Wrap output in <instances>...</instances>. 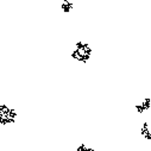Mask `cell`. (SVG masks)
<instances>
[{
  "label": "cell",
  "mask_w": 151,
  "mask_h": 151,
  "mask_svg": "<svg viewBox=\"0 0 151 151\" xmlns=\"http://www.w3.org/2000/svg\"><path fill=\"white\" fill-rule=\"evenodd\" d=\"M92 57H93V48L89 43L85 41H78L70 52V58L81 64H87L92 60Z\"/></svg>",
  "instance_id": "obj_1"
},
{
  "label": "cell",
  "mask_w": 151,
  "mask_h": 151,
  "mask_svg": "<svg viewBox=\"0 0 151 151\" xmlns=\"http://www.w3.org/2000/svg\"><path fill=\"white\" fill-rule=\"evenodd\" d=\"M133 108H134V111H136L137 113H139V114H143V113L150 111V109H151V98H145V99H143L140 102L136 104V105L133 106Z\"/></svg>",
  "instance_id": "obj_3"
},
{
  "label": "cell",
  "mask_w": 151,
  "mask_h": 151,
  "mask_svg": "<svg viewBox=\"0 0 151 151\" xmlns=\"http://www.w3.org/2000/svg\"><path fill=\"white\" fill-rule=\"evenodd\" d=\"M61 10L64 14L70 13L74 10V1L73 0H68V1H61Z\"/></svg>",
  "instance_id": "obj_5"
},
{
  "label": "cell",
  "mask_w": 151,
  "mask_h": 151,
  "mask_svg": "<svg viewBox=\"0 0 151 151\" xmlns=\"http://www.w3.org/2000/svg\"><path fill=\"white\" fill-rule=\"evenodd\" d=\"M139 134L144 140L151 143V124L147 122L142 123V125L139 126Z\"/></svg>",
  "instance_id": "obj_4"
},
{
  "label": "cell",
  "mask_w": 151,
  "mask_h": 151,
  "mask_svg": "<svg viewBox=\"0 0 151 151\" xmlns=\"http://www.w3.org/2000/svg\"><path fill=\"white\" fill-rule=\"evenodd\" d=\"M0 151H4V150H1V149H0Z\"/></svg>",
  "instance_id": "obj_8"
},
{
  "label": "cell",
  "mask_w": 151,
  "mask_h": 151,
  "mask_svg": "<svg viewBox=\"0 0 151 151\" xmlns=\"http://www.w3.org/2000/svg\"><path fill=\"white\" fill-rule=\"evenodd\" d=\"M61 1H68V0H61Z\"/></svg>",
  "instance_id": "obj_7"
},
{
  "label": "cell",
  "mask_w": 151,
  "mask_h": 151,
  "mask_svg": "<svg viewBox=\"0 0 151 151\" xmlns=\"http://www.w3.org/2000/svg\"><path fill=\"white\" fill-rule=\"evenodd\" d=\"M19 118L18 111L9 104H0V126L9 127L17 123Z\"/></svg>",
  "instance_id": "obj_2"
},
{
  "label": "cell",
  "mask_w": 151,
  "mask_h": 151,
  "mask_svg": "<svg viewBox=\"0 0 151 151\" xmlns=\"http://www.w3.org/2000/svg\"><path fill=\"white\" fill-rule=\"evenodd\" d=\"M75 151H98V150L95 147H93V146H91V145H88V144L82 142L75 147Z\"/></svg>",
  "instance_id": "obj_6"
}]
</instances>
